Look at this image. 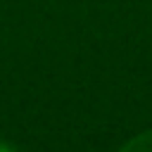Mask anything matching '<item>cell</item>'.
<instances>
[{"label": "cell", "instance_id": "1", "mask_svg": "<svg viewBox=\"0 0 152 152\" xmlns=\"http://www.w3.org/2000/svg\"><path fill=\"white\" fill-rule=\"evenodd\" d=\"M119 152H152V131L138 133V135L131 138L126 145H121Z\"/></svg>", "mask_w": 152, "mask_h": 152}, {"label": "cell", "instance_id": "2", "mask_svg": "<svg viewBox=\"0 0 152 152\" xmlns=\"http://www.w3.org/2000/svg\"><path fill=\"white\" fill-rule=\"evenodd\" d=\"M0 152H14V147L7 145V142H0Z\"/></svg>", "mask_w": 152, "mask_h": 152}]
</instances>
